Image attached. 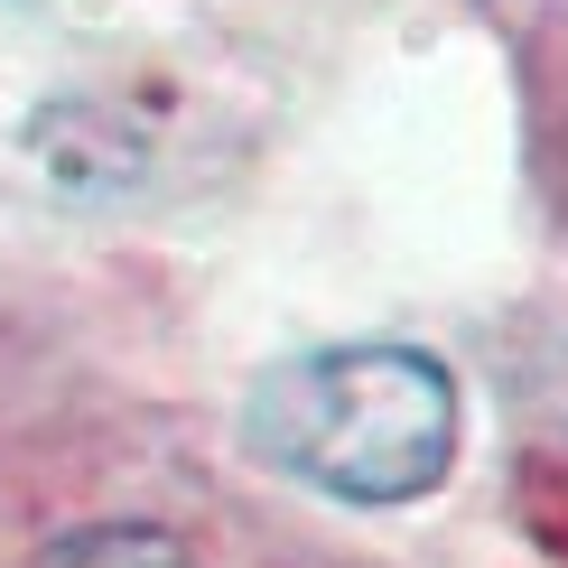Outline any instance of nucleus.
<instances>
[{
    "instance_id": "f257e3e1",
    "label": "nucleus",
    "mask_w": 568,
    "mask_h": 568,
    "mask_svg": "<svg viewBox=\"0 0 568 568\" xmlns=\"http://www.w3.org/2000/svg\"><path fill=\"white\" fill-rule=\"evenodd\" d=\"M252 447L336 504H419L457 466V383L419 345H317L252 392Z\"/></svg>"
},
{
    "instance_id": "f03ea898",
    "label": "nucleus",
    "mask_w": 568,
    "mask_h": 568,
    "mask_svg": "<svg viewBox=\"0 0 568 568\" xmlns=\"http://www.w3.org/2000/svg\"><path fill=\"white\" fill-rule=\"evenodd\" d=\"M38 568H186V550L150 523H93V531H65Z\"/></svg>"
}]
</instances>
